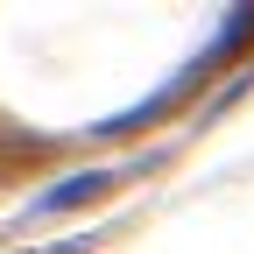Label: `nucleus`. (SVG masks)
<instances>
[{"label": "nucleus", "mask_w": 254, "mask_h": 254, "mask_svg": "<svg viewBox=\"0 0 254 254\" xmlns=\"http://www.w3.org/2000/svg\"><path fill=\"white\" fill-rule=\"evenodd\" d=\"M120 177L113 170H78V177H64V184H50L43 198H36V212H71V205H92L99 190H113Z\"/></svg>", "instance_id": "obj_1"}]
</instances>
